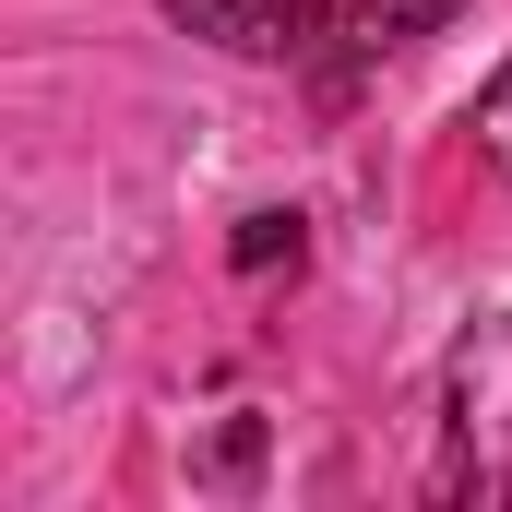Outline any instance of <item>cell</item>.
Wrapping results in <instances>:
<instances>
[{
  "label": "cell",
  "instance_id": "obj_1",
  "mask_svg": "<svg viewBox=\"0 0 512 512\" xmlns=\"http://www.w3.org/2000/svg\"><path fill=\"white\" fill-rule=\"evenodd\" d=\"M441 512H501L512 501V310H477L441 358Z\"/></svg>",
  "mask_w": 512,
  "mask_h": 512
},
{
  "label": "cell",
  "instance_id": "obj_2",
  "mask_svg": "<svg viewBox=\"0 0 512 512\" xmlns=\"http://www.w3.org/2000/svg\"><path fill=\"white\" fill-rule=\"evenodd\" d=\"M453 0H298V24H286V60H310V48H346V60H382L405 36H429Z\"/></svg>",
  "mask_w": 512,
  "mask_h": 512
},
{
  "label": "cell",
  "instance_id": "obj_3",
  "mask_svg": "<svg viewBox=\"0 0 512 512\" xmlns=\"http://www.w3.org/2000/svg\"><path fill=\"white\" fill-rule=\"evenodd\" d=\"M167 24H179V36H215V48H239V60H286L298 0H167Z\"/></svg>",
  "mask_w": 512,
  "mask_h": 512
},
{
  "label": "cell",
  "instance_id": "obj_4",
  "mask_svg": "<svg viewBox=\"0 0 512 512\" xmlns=\"http://www.w3.org/2000/svg\"><path fill=\"white\" fill-rule=\"evenodd\" d=\"M298 251H310V227H298V215H239V239H227L239 274H274V262H298Z\"/></svg>",
  "mask_w": 512,
  "mask_h": 512
},
{
  "label": "cell",
  "instance_id": "obj_5",
  "mask_svg": "<svg viewBox=\"0 0 512 512\" xmlns=\"http://www.w3.org/2000/svg\"><path fill=\"white\" fill-rule=\"evenodd\" d=\"M477 155H489V167L512 179V60L489 72V84H477Z\"/></svg>",
  "mask_w": 512,
  "mask_h": 512
},
{
  "label": "cell",
  "instance_id": "obj_6",
  "mask_svg": "<svg viewBox=\"0 0 512 512\" xmlns=\"http://www.w3.org/2000/svg\"><path fill=\"white\" fill-rule=\"evenodd\" d=\"M203 465H215V477H227V489H239V477H251V465H262V417H227V429H215V453H203Z\"/></svg>",
  "mask_w": 512,
  "mask_h": 512
}]
</instances>
